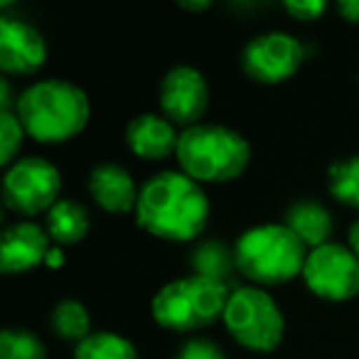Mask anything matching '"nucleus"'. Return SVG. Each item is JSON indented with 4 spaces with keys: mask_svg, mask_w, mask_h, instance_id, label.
<instances>
[{
    "mask_svg": "<svg viewBox=\"0 0 359 359\" xmlns=\"http://www.w3.org/2000/svg\"><path fill=\"white\" fill-rule=\"evenodd\" d=\"M135 219L150 236L192 241L205 231L210 202L200 182L177 170H163L140 187Z\"/></svg>",
    "mask_w": 359,
    "mask_h": 359,
    "instance_id": "nucleus-1",
    "label": "nucleus"
},
{
    "mask_svg": "<svg viewBox=\"0 0 359 359\" xmlns=\"http://www.w3.org/2000/svg\"><path fill=\"white\" fill-rule=\"evenodd\" d=\"M15 114L25 133L37 143H65L84 130L91 106L76 84L45 79L30 84L18 96Z\"/></svg>",
    "mask_w": 359,
    "mask_h": 359,
    "instance_id": "nucleus-2",
    "label": "nucleus"
},
{
    "mask_svg": "<svg viewBox=\"0 0 359 359\" xmlns=\"http://www.w3.org/2000/svg\"><path fill=\"white\" fill-rule=\"evenodd\" d=\"M175 155L182 172L195 182H229L249 168L251 145L234 128L197 123L180 133Z\"/></svg>",
    "mask_w": 359,
    "mask_h": 359,
    "instance_id": "nucleus-3",
    "label": "nucleus"
},
{
    "mask_svg": "<svg viewBox=\"0 0 359 359\" xmlns=\"http://www.w3.org/2000/svg\"><path fill=\"white\" fill-rule=\"evenodd\" d=\"M308 246L285 224L246 229L234 246L236 271L256 285H280L303 276Z\"/></svg>",
    "mask_w": 359,
    "mask_h": 359,
    "instance_id": "nucleus-4",
    "label": "nucleus"
},
{
    "mask_svg": "<svg viewBox=\"0 0 359 359\" xmlns=\"http://www.w3.org/2000/svg\"><path fill=\"white\" fill-rule=\"evenodd\" d=\"M229 295L231 290L224 283L190 276L163 285L150 303V313L155 323L163 325L165 330L195 332L224 318Z\"/></svg>",
    "mask_w": 359,
    "mask_h": 359,
    "instance_id": "nucleus-5",
    "label": "nucleus"
},
{
    "mask_svg": "<svg viewBox=\"0 0 359 359\" xmlns=\"http://www.w3.org/2000/svg\"><path fill=\"white\" fill-rule=\"evenodd\" d=\"M222 320H224L231 337L246 349L273 352L283 342V313L276 305V300L256 285L231 290Z\"/></svg>",
    "mask_w": 359,
    "mask_h": 359,
    "instance_id": "nucleus-6",
    "label": "nucleus"
},
{
    "mask_svg": "<svg viewBox=\"0 0 359 359\" xmlns=\"http://www.w3.org/2000/svg\"><path fill=\"white\" fill-rule=\"evenodd\" d=\"M60 170L37 155L15 160L3 177V200L13 212L25 217L50 212L60 202Z\"/></svg>",
    "mask_w": 359,
    "mask_h": 359,
    "instance_id": "nucleus-7",
    "label": "nucleus"
},
{
    "mask_svg": "<svg viewBox=\"0 0 359 359\" xmlns=\"http://www.w3.org/2000/svg\"><path fill=\"white\" fill-rule=\"evenodd\" d=\"M303 280L310 293L330 303H344L359 295V256L344 244H325L308 251Z\"/></svg>",
    "mask_w": 359,
    "mask_h": 359,
    "instance_id": "nucleus-8",
    "label": "nucleus"
},
{
    "mask_svg": "<svg viewBox=\"0 0 359 359\" xmlns=\"http://www.w3.org/2000/svg\"><path fill=\"white\" fill-rule=\"evenodd\" d=\"M303 45L288 32H264L251 37L241 50V69L259 84H280L300 69Z\"/></svg>",
    "mask_w": 359,
    "mask_h": 359,
    "instance_id": "nucleus-9",
    "label": "nucleus"
},
{
    "mask_svg": "<svg viewBox=\"0 0 359 359\" xmlns=\"http://www.w3.org/2000/svg\"><path fill=\"white\" fill-rule=\"evenodd\" d=\"M207 104H210V89L200 69L177 65L165 74L160 84V109L170 123L192 128L205 116Z\"/></svg>",
    "mask_w": 359,
    "mask_h": 359,
    "instance_id": "nucleus-10",
    "label": "nucleus"
},
{
    "mask_svg": "<svg viewBox=\"0 0 359 359\" xmlns=\"http://www.w3.org/2000/svg\"><path fill=\"white\" fill-rule=\"evenodd\" d=\"M47 60L45 37L37 27L15 18L0 20V69L6 74H35Z\"/></svg>",
    "mask_w": 359,
    "mask_h": 359,
    "instance_id": "nucleus-11",
    "label": "nucleus"
},
{
    "mask_svg": "<svg viewBox=\"0 0 359 359\" xmlns=\"http://www.w3.org/2000/svg\"><path fill=\"white\" fill-rule=\"evenodd\" d=\"M50 234L35 222H15L6 226L0 239V271L8 276L25 273L45 264L50 254Z\"/></svg>",
    "mask_w": 359,
    "mask_h": 359,
    "instance_id": "nucleus-12",
    "label": "nucleus"
},
{
    "mask_svg": "<svg viewBox=\"0 0 359 359\" xmlns=\"http://www.w3.org/2000/svg\"><path fill=\"white\" fill-rule=\"evenodd\" d=\"M89 192L101 210L111 215H126L138 207L140 190L130 172L118 163H99L89 175Z\"/></svg>",
    "mask_w": 359,
    "mask_h": 359,
    "instance_id": "nucleus-13",
    "label": "nucleus"
},
{
    "mask_svg": "<svg viewBox=\"0 0 359 359\" xmlns=\"http://www.w3.org/2000/svg\"><path fill=\"white\" fill-rule=\"evenodd\" d=\"M177 130L165 116L140 114L126 128V143L138 158L143 160H163L177 153Z\"/></svg>",
    "mask_w": 359,
    "mask_h": 359,
    "instance_id": "nucleus-14",
    "label": "nucleus"
},
{
    "mask_svg": "<svg viewBox=\"0 0 359 359\" xmlns=\"http://www.w3.org/2000/svg\"><path fill=\"white\" fill-rule=\"evenodd\" d=\"M285 226L308 246L310 251L318 246L330 244L332 234V217L320 202L315 200H300L288 207L285 212Z\"/></svg>",
    "mask_w": 359,
    "mask_h": 359,
    "instance_id": "nucleus-15",
    "label": "nucleus"
},
{
    "mask_svg": "<svg viewBox=\"0 0 359 359\" xmlns=\"http://www.w3.org/2000/svg\"><path fill=\"white\" fill-rule=\"evenodd\" d=\"M91 229V217L84 205L74 200H60L47 212V234L60 246L79 244Z\"/></svg>",
    "mask_w": 359,
    "mask_h": 359,
    "instance_id": "nucleus-16",
    "label": "nucleus"
},
{
    "mask_svg": "<svg viewBox=\"0 0 359 359\" xmlns=\"http://www.w3.org/2000/svg\"><path fill=\"white\" fill-rule=\"evenodd\" d=\"M190 266L195 271V276H200V278L217 280V283L226 285L231 271L236 269L234 251L226 249V244H222V241H202L192 251Z\"/></svg>",
    "mask_w": 359,
    "mask_h": 359,
    "instance_id": "nucleus-17",
    "label": "nucleus"
},
{
    "mask_svg": "<svg viewBox=\"0 0 359 359\" xmlns=\"http://www.w3.org/2000/svg\"><path fill=\"white\" fill-rule=\"evenodd\" d=\"M52 330L67 342H84L91 334V315L79 300H62L52 310Z\"/></svg>",
    "mask_w": 359,
    "mask_h": 359,
    "instance_id": "nucleus-18",
    "label": "nucleus"
},
{
    "mask_svg": "<svg viewBox=\"0 0 359 359\" xmlns=\"http://www.w3.org/2000/svg\"><path fill=\"white\" fill-rule=\"evenodd\" d=\"M74 359H138V349L130 339L116 332H91L76 344Z\"/></svg>",
    "mask_w": 359,
    "mask_h": 359,
    "instance_id": "nucleus-19",
    "label": "nucleus"
},
{
    "mask_svg": "<svg viewBox=\"0 0 359 359\" xmlns=\"http://www.w3.org/2000/svg\"><path fill=\"white\" fill-rule=\"evenodd\" d=\"M327 190L337 202L359 210V155H349L330 165Z\"/></svg>",
    "mask_w": 359,
    "mask_h": 359,
    "instance_id": "nucleus-20",
    "label": "nucleus"
},
{
    "mask_svg": "<svg viewBox=\"0 0 359 359\" xmlns=\"http://www.w3.org/2000/svg\"><path fill=\"white\" fill-rule=\"evenodd\" d=\"M0 359H47V349L30 330L8 327L0 332Z\"/></svg>",
    "mask_w": 359,
    "mask_h": 359,
    "instance_id": "nucleus-21",
    "label": "nucleus"
},
{
    "mask_svg": "<svg viewBox=\"0 0 359 359\" xmlns=\"http://www.w3.org/2000/svg\"><path fill=\"white\" fill-rule=\"evenodd\" d=\"M22 138H25V128L15 111H0V143H3L0 163L6 170L15 163V155L22 148Z\"/></svg>",
    "mask_w": 359,
    "mask_h": 359,
    "instance_id": "nucleus-22",
    "label": "nucleus"
},
{
    "mask_svg": "<svg viewBox=\"0 0 359 359\" xmlns=\"http://www.w3.org/2000/svg\"><path fill=\"white\" fill-rule=\"evenodd\" d=\"M175 359H226V357L217 342L205 339V337H192L180 347Z\"/></svg>",
    "mask_w": 359,
    "mask_h": 359,
    "instance_id": "nucleus-23",
    "label": "nucleus"
},
{
    "mask_svg": "<svg viewBox=\"0 0 359 359\" xmlns=\"http://www.w3.org/2000/svg\"><path fill=\"white\" fill-rule=\"evenodd\" d=\"M285 13L288 15H293L295 20H303V22H308V20H315V18H320L325 11H327V3L325 0H288L285 3Z\"/></svg>",
    "mask_w": 359,
    "mask_h": 359,
    "instance_id": "nucleus-24",
    "label": "nucleus"
},
{
    "mask_svg": "<svg viewBox=\"0 0 359 359\" xmlns=\"http://www.w3.org/2000/svg\"><path fill=\"white\" fill-rule=\"evenodd\" d=\"M337 11L347 22H359V0H342L337 3Z\"/></svg>",
    "mask_w": 359,
    "mask_h": 359,
    "instance_id": "nucleus-25",
    "label": "nucleus"
},
{
    "mask_svg": "<svg viewBox=\"0 0 359 359\" xmlns=\"http://www.w3.org/2000/svg\"><path fill=\"white\" fill-rule=\"evenodd\" d=\"M15 101H13V94H11V84L8 79L0 81V111H13Z\"/></svg>",
    "mask_w": 359,
    "mask_h": 359,
    "instance_id": "nucleus-26",
    "label": "nucleus"
},
{
    "mask_svg": "<svg viewBox=\"0 0 359 359\" xmlns=\"http://www.w3.org/2000/svg\"><path fill=\"white\" fill-rule=\"evenodd\" d=\"M180 8H185V11H192V13H202L207 11V8H212L210 0H180Z\"/></svg>",
    "mask_w": 359,
    "mask_h": 359,
    "instance_id": "nucleus-27",
    "label": "nucleus"
},
{
    "mask_svg": "<svg viewBox=\"0 0 359 359\" xmlns=\"http://www.w3.org/2000/svg\"><path fill=\"white\" fill-rule=\"evenodd\" d=\"M349 249H352L354 254L359 256V219L354 222L352 226H349Z\"/></svg>",
    "mask_w": 359,
    "mask_h": 359,
    "instance_id": "nucleus-28",
    "label": "nucleus"
},
{
    "mask_svg": "<svg viewBox=\"0 0 359 359\" xmlns=\"http://www.w3.org/2000/svg\"><path fill=\"white\" fill-rule=\"evenodd\" d=\"M45 264L60 266V264H62V251H60V249H52L50 254H47V261H45Z\"/></svg>",
    "mask_w": 359,
    "mask_h": 359,
    "instance_id": "nucleus-29",
    "label": "nucleus"
}]
</instances>
